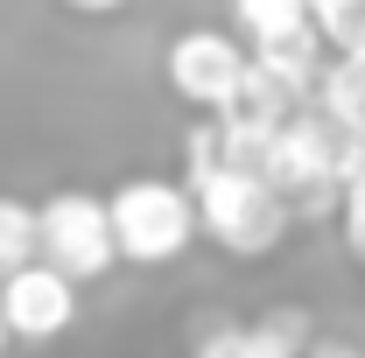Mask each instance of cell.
I'll return each instance as SVG.
<instances>
[{
    "label": "cell",
    "instance_id": "9c48e42d",
    "mask_svg": "<svg viewBox=\"0 0 365 358\" xmlns=\"http://www.w3.org/2000/svg\"><path fill=\"white\" fill-rule=\"evenodd\" d=\"M246 43H274V36H295V29H317L309 21V0H232Z\"/></svg>",
    "mask_w": 365,
    "mask_h": 358
},
{
    "label": "cell",
    "instance_id": "5bb4252c",
    "mask_svg": "<svg viewBox=\"0 0 365 358\" xmlns=\"http://www.w3.org/2000/svg\"><path fill=\"white\" fill-rule=\"evenodd\" d=\"M309 358H359V352H344V344H317Z\"/></svg>",
    "mask_w": 365,
    "mask_h": 358
},
{
    "label": "cell",
    "instance_id": "8992f818",
    "mask_svg": "<svg viewBox=\"0 0 365 358\" xmlns=\"http://www.w3.org/2000/svg\"><path fill=\"white\" fill-rule=\"evenodd\" d=\"M0 295H7V323H14V344H49L78 323V281L49 260L0 274Z\"/></svg>",
    "mask_w": 365,
    "mask_h": 358
},
{
    "label": "cell",
    "instance_id": "8fae6325",
    "mask_svg": "<svg viewBox=\"0 0 365 358\" xmlns=\"http://www.w3.org/2000/svg\"><path fill=\"white\" fill-rule=\"evenodd\" d=\"M309 21H317V36L337 56L365 49V0H309Z\"/></svg>",
    "mask_w": 365,
    "mask_h": 358
},
{
    "label": "cell",
    "instance_id": "277c9868",
    "mask_svg": "<svg viewBox=\"0 0 365 358\" xmlns=\"http://www.w3.org/2000/svg\"><path fill=\"white\" fill-rule=\"evenodd\" d=\"M43 260L63 267L78 288L120 260V232H113V197L91 190H56L43 197Z\"/></svg>",
    "mask_w": 365,
    "mask_h": 358
},
{
    "label": "cell",
    "instance_id": "4fadbf2b",
    "mask_svg": "<svg viewBox=\"0 0 365 358\" xmlns=\"http://www.w3.org/2000/svg\"><path fill=\"white\" fill-rule=\"evenodd\" d=\"M7 344H14V323H7V295H0V358H7Z\"/></svg>",
    "mask_w": 365,
    "mask_h": 358
},
{
    "label": "cell",
    "instance_id": "30bf717a",
    "mask_svg": "<svg viewBox=\"0 0 365 358\" xmlns=\"http://www.w3.org/2000/svg\"><path fill=\"white\" fill-rule=\"evenodd\" d=\"M337 204H344V253L365 260V134H344V197Z\"/></svg>",
    "mask_w": 365,
    "mask_h": 358
},
{
    "label": "cell",
    "instance_id": "7c38bea8",
    "mask_svg": "<svg viewBox=\"0 0 365 358\" xmlns=\"http://www.w3.org/2000/svg\"><path fill=\"white\" fill-rule=\"evenodd\" d=\"M56 7H71V14H113V7H127V0H56Z\"/></svg>",
    "mask_w": 365,
    "mask_h": 358
},
{
    "label": "cell",
    "instance_id": "5b68a950",
    "mask_svg": "<svg viewBox=\"0 0 365 358\" xmlns=\"http://www.w3.org/2000/svg\"><path fill=\"white\" fill-rule=\"evenodd\" d=\"M162 71H169V91L182 106L225 113L232 91L246 85V71H253V49H239L225 29H182L169 43V56H162Z\"/></svg>",
    "mask_w": 365,
    "mask_h": 358
},
{
    "label": "cell",
    "instance_id": "7a4b0ae2",
    "mask_svg": "<svg viewBox=\"0 0 365 358\" xmlns=\"http://www.w3.org/2000/svg\"><path fill=\"white\" fill-rule=\"evenodd\" d=\"M113 232H120V260L127 267H169L190 253V239L204 232L190 183L169 176H127L113 190Z\"/></svg>",
    "mask_w": 365,
    "mask_h": 358
},
{
    "label": "cell",
    "instance_id": "3957f363",
    "mask_svg": "<svg viewBox=\"0 0 365 358\" xmlns=\"http://www.w3.org/2000/svg\"><path fill=\"white\" fill-rule=\"evenodd\" d=\"M267 176L295 211H317L330 197H344V134L330 127V113H288L267 140Z\"/></svg>",
    "mask_w": 365,
    "mask_h": 358
},
{
    "label": "cell",
    "instance_id": "6da1fadb",
    "mask_svg": "<svg viewBox=\"0 0 365 358\" xmlns=\"http://www.w3.org/2000/svg\"><path fill=\"white\" fill-rule=\"evenodd\" d=\"M182 183L197 197V218L204 232L225 246L232 260H267L274 246L288 239V197L274 190V176L246 155H225L218 127H197L182 148Z\"/></svg>",
    "mask_w": 365,
    "mask_h": 358
},
{
    "label": "cell",
    "instance_id": "52a82bcc",
    "mask_svg": "<svg viewBox=\"0 0 365 358\" xmlns=\"http://www.w3.org/2000/svg\"><path fill=\"white\" fill-rule=\"evenodd\" d=\"M43 260V204H21V197H0V274Z\"/></svg>",
    "mask_w": 365,
    "mask_h": 358
},
{
    "label": "cell",
    "instance_id": "ba28073f",
    "mask_svg": "<svg viewBox=\"0 0 365 358\" xmlns=\"http://www.w3.org/2000/svg\"><path fill=\"white\" fill-rule=\"evenodd\" d=\"M190 358H295L288 330H267V323H232V330H211Z\"/></svg>",
    "mask_w": 365,
    "mask_h": 358
}]
</instances>
